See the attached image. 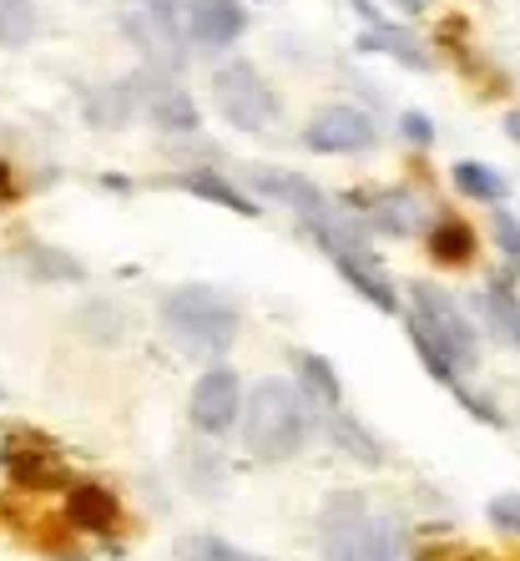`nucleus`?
<instances>
[{"mask_svg":"<svg viewBox=\"0 0 520 561\" xmlns=\"http://www.w3.org/2000/svg\"><path fill=\"white\" fill-rule=\"evenodd\" d=\"M313 431V405L303 400L299 385L288 379H263L258 390L247 394L243 410V440L258 460H288L309 445Z\"/></svg>","mask_w":520,"mask_h":561,"instance_id":"f257e3e1","label":"nucleus"},{"mask_svg":"<svg viewBox=\"0 0 520 561\" xmlns=\"http://www.w3.org/2000/svg\"><path fill=\"white\" fill-rule=\"evenodd\" d=\"M162 324L187 354H222L238 340V304L212 284H183L162 299Z\"/></svg>","mask_w":520,"mask_h":561,"instance_id":"f03ea898","label":"nucleus"},{"mask_svg":"<svg viewBox=\"0 0 520 561\" xmlns=\"http://www.w3.org/2000/svg\"><path fill=\"white\" fill-rule=\"evenodd\" d=\"M324 561H404L390 516L369 511L365 496H334L319 516Z\"/></svg>","mask_w":520,"mask_h":561,"instance_id":"7ed1b4c3","label":"nucleus"},{"mask_svg":"<svg viewBox=\"0 0 520 561\" xmlns=\"http://www.w3.org/2000/svg\"><path fill=\"white\" fill-rule=\"evenodd\" d=\"M409 329H419L435 350L450 359L455 369H470L475 359H481V340H475V324L465 319V309H460L444 288L435 284H415L409 288Z\"/></svg>","mask_w":520,"mask_h":561,"instance_id":"20e7f679","label":"nucleus"},{"mask_svg":"<svg viewBox=\"0 0 520 561\" xmlns=\"http://www.w3.org/2000/svg\"><path fill=\"white\" fill-rule=\"evenodd\" d=\"M212 102L228 117V127L238 131H268L278 122V92L263 81V71L253 61H228L212 71Z\"/></svg>","mask_w":520,"mask_h":561,"instance_id":"39448f33","label":"nucleus"},{"mask_svg":"<svg viewBox=\"0 0 520 561\" xmlns=\"http://www.w3.org/2000/svg\"><path fill=\"white\" fill-rule=\"evenodd\" d=\"M122 26H127V41L142 51V61L152 71H183V26H177V11L172 0H131L122 11Z\"/></svg>","mask_w":520,"mask_h":561,"instance_id":"423d86ee","label":"nucleus"},{"mask_svg":"<svg viewBox=\"0 0 520 561\" xmlns=\"http://www.w3.org/2000/svg\"><path fill=\"white\" fill-rule=\"evenodd\" d=\"M379 142V127L369 117L365 106H324V112H313L309 127H303V147L309 152H369Z\"/></svg>","mask_w":520,"mask_h":561,"instance_id":"0eeeda50","label":"nucleus"},{"mask_svg":"<svg viewBox=\"0 0 520 561\" xmlns=\"http://www.w3.org/2000/svg\"><path fill=\"white\" fill-rule=\"evenodd\" d=\"M193 425L203 435H228L233 431V420L243 415V385L228 365H212L208 375L193 385Z\"/></svg>","mask_w":520,"mask_h":561,"instance_id":"6e6552de","label":"nucleus"},{"mask_svg":"<svg viewBox=\"0 0 520 561\" xmlns=\"http://www.w3.org/2000/svg\"><path fill=\"white\" fill-rule=\"evenodd\" d=\"M247 31V11L243 0H187L183 11V36L197 41V46H233Z\"/></svg>","mask_w":520,"mask_h":561,"instance_id":"1a4fd4ad","label":"nucleus"},{"mask_svg":"<svg viewBox=\"0 0 520 561\" xmlns=\"http://www.w3.org/2000/svg\"><path fill=\"white\" fill-rule=\"evenodd\" d=\"M349 213L365 222V228H379V233H394V238L419 228V203L409 193H394V187H384V193H374V197H359V203L349 197Z\"/></svg>","mask_w":520,"mask_h":561,"instance_id":"9d476101","label":"nucleus"},{"mask_svg":"<svg viewBox=\"0 0 520 561\" xmlns=\"http://www.w3.org/2000/svg\"><path fill=\"white\" fill-rule=\"evenodd\" d=\"M338 278L354 288V294H365L369 304H374L379 313H394L400 309V299H394V284L384 278V268H379V259H334Z\"/></svg>","mask_w":520,"mask_h":561,"instance_id":"9b49d317","label":"nucleus"},{"mask_svg":"<svg viewBox=\"0 0 520 561\" xmlns=\"http://www.w3.org/2000/svg\"><path fill=\"white\" fill-rule=\"evenodd\" d=\"M172 187H183V193H193V197H208V203H218V208H228V213H243V218H258V203H253L243 187L228 183V178H218V172L193 168V172H183V178H172Z\"/></svg>","mask_w":520,"mask_h":561,"instance_id":"f8f14e48","label":"nucleus"},{"mask_svg":"<svg viewBox=\"0 0 520 561\" xmlns=\"http://www.w3.org/2000/svg\"><path fill=\"white\" fill-rule=\"evenodd\" d=\"M142 106L162 131H197V106L183 87H162V81H152L147 96H142Z\"/></svg>","mask_w":520,"mask_h":561,"instance_id":"ddd939ff","label":"nucleus"},{"mask_svg":"<svg viewBox=\"0 0 520 561\" xmlns=\"http://www.w3.org/2000/svg\"><path fill=\"white\" fill-rule=\"evenodd\" d=\"M299 375H303V400L313 405V415H319V410H338L344 385H338L334 365H328L324 354H299Z\"/></svg>","mask_w":520,"mask_h":561,"instance_id":"4468645a","label":"nucleus"},{"mask_svg":"<svg viewBox=\"0 0 520 561\" xmlns=\"http://www.w3.org/2000/svg\"><path fill=\"white\" fill-rule=\"evenodd\" d=\"M359 46H365V51H384V56H394V61L415 66V71H429L425 46H419V41H409L404 31H394L390 21H379V15H369V31H365V41H359Z\"/></svg>","mask_w":520,"mask_h":561,"instance_id":"2eb2a0df","label":"nucleus"},{"mask_svg":"<svg viewBox=\"0 0 520 561\" xmlns=\"http://www.w3.org/2000/svg\"><path fill=\"white\" fill-rule=\"evenodd\" d=\"M328 435H334V445L344 456L365 460V466H379V460H384V445H379L354 415H344V410H328Z\"/></svg>","mask_w":520,"mask_h":561,"instance_id":"dca6fc26","label":"nucleus"},{"mask_svg":"<svg viewBox=\"0 0 520 561\" xmlns=\"http://www.w3.org/2000/svg\"><path fill=\"white\" fill-rule=\"evenodd\" d=\"M71 522H77L81 531H112V526H117V501H112V491H102V485H77V491H71Z\"/></svg>","mask_w":520,"mask_h":561,"instance_id":"f3484780","label":"nucleus"},{"mask_svg":"<svg viewBox=\"0 0 520 561\" xmlns=\"http://www.w3.org/2000/svg\"><path fill=\"white\" fill-rule=\"evenodd\" d=\"M429 253L440 263H470L475 259V233L460 218H440L429 228Z\"/></svg>","mask_w":520,"mask_h":561,"instance_id":"a211bd4d","label":"nucleus"},{"mask_svg":"<svg viewBox=\"0 0 520 561\" xmlns=\"http://www.w3.org/2000/svg\"><path fill=\"white\" fill-rule=\"evenodd\" d=\"M455 187L465 197H475V203H500V197L510 193V183L490 162H455Z\"/></svg>","mask_w":520,"mask_h":561,"instance_id":"6ab92c4d","label":"nucleus"},{"mask_svg":"<svg viewBox=\"0 0 520 561\" xmlns=\"http://www.w3.org/2000/svg\"><path fill=\"white\" fill-rule=\"evenodd\" d=\"M485 313H490L495 329H500V334H506V340L520 350V299L510 294L506 278H495V284L485 288Z\"/></svg>","mask_w":520,"mask_h":561,"instance_id":"aec40b11","label":"nucleus"},{"mask_svg":"<svg viewBox=\"0 0 520 561\" xmlns=\"http://www.w3.org/2000/svg\"><path fill=\"white\" fill-rule=\"evenodd\" d=\"M36 36V5L31 0H0V46H26Z\"/></svg>","mask_w":520,"mask_h":561,"instance_id":"412c9836","label":"nucleus"},{"mask_svg":"<svg viewBox=\"0 0 520 561\" xmlns=\"http://www.w3.org/2000/svg\"><path fill=\"white\" fill-rule=\"evenodd\" d=\"M177 551H183V561H268L258 551H243L233 541H222V536H187Z\"/></svg>","mask_w":520,"mask_h":561,"instance_id":"4be33fe9","label":"nucleus"},{"mask_svg":"<svg viewBox=\"0 0 520 561\" xmlns=\"http://www.w3.org/2000/svg\"><path fill=\"white\" fill-rule=\"evenodd\" d=\"M490 228H495V243H500V253H506V268H510V274H520V218L500 208L490 218Z\"/></svg>","mask_w":520,"mask_h":561,"instance_id":"5701e85b","label":"nucleus"},{"mask_svg":"<svg viewBox=\"0 0 520 561\" xmlns=\"http://www.w3.org/2000/svg\"><path fill=\"white\" fill-rule=\"evenodd\" d=\"M26 263H36L41 278H81V263L56 249H26Z\"/></svg>","mask_w":520,"mask_h":561,"instance_id":"b1692460","label":"nucleus"},{"mask_svg":"<svg viewBox=\"0 0 520 561\" xmlns=\"http://www.w3.org/2000/svg\"><path fill=\"white\" fill-rule=\"evenodd\" d=\"M490 522L500 526V531H516L520 536V491H506V496L490 501Z\"/></svg>","mask_w":520,"mask_h":561,"instance_id":"393cba45","label":"nucleus"},{"mask_svg":"<svg viewBox=\"0 0 520 561\" xmlns=\"http://www.w3.org/2000/svg\"><path fill=\"white\" fill-rule=\"evenodd\" d=\"M400 131H404V137H409L415 147H429V142H435V122L419 117V112H404V117H400Z\"/></svg>","mask_w":520,"mask_h":561,"instance_id":"a878e982","label":"nucleus"},{"mask_svg":"<svg viewBox=\"0 0 520 561\" xmlns=\"http://www.w3.org/2000/svg\"><path fill=\"white\" fill-rule=\"evenodd\" d=\"M506 137L520 147V106H516V112H510V117H506Z\"/></svg>","mask_w":520,"mask_h":561,"instance_id":"bb28decb","label":"nucleus"},{"mask_svg":"<svg viewBox=\"0 0 520 561\" xmlns=\"http://www.w3.org/2000/svg\"><path fill=\"white\" fill-rule=\"evenodd\" d=\"M390 5H400V11H409V15L425 11V0H390Z\"/></svg>","mask_w":520,"mask_h":561,"instance_id":"cd10ccee","label":"nucleus"}]
</instances>
